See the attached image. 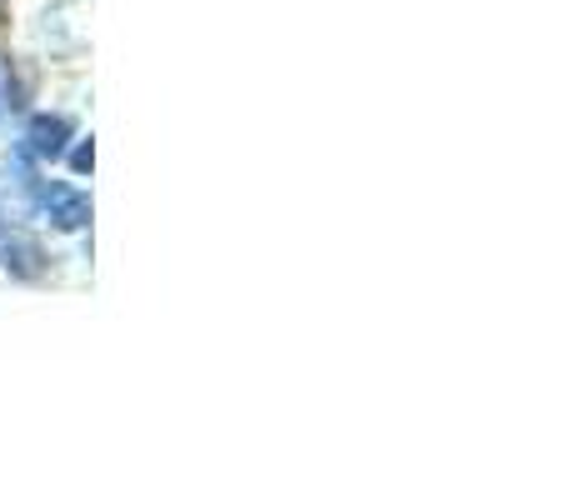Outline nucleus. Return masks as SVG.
I'll list each match as a JSON object with an SVG mask.
<instances>
[{
	"mask_svg": "<svg viewBox=\"0 0 570 500\" xmlns=\"http://www.w3.org/2000/svg\"><path fill=\"white\" fill-rule=\"evenodd\" d=\"M66 136H70V120L66 116H40L36 126H30V146H36L40 156H56V150L66 146Z\"/></svg>",
	"mask_w": 570,
	"mask_h": 500,
	"instance_id": "nucleus-1",
	"label": "nucleus"
}]
</instances>
